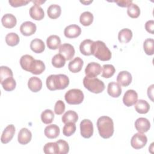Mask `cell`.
<instances>
[{"mask_svg":"<svg viewBox=\"0 0 154 154\" xmlns=\"http://www.w3.org/2000/svg\"><path fill=\"white\" fill-rule=\"evenodd\" d=\"M47 88L51 91L64 90L69 84V79L64 74L51 75L46 78Z\"/></svg>","mask_w":154,"mask_h":154,"instance_id":"obj_1","label":"cell"},{"mask_svg":"<svg viewBox=\"0 0 154 154\" xmlns=\"http://www.w3.org/2000/svg\"><path fill=\"white\" fill-rule=\"evenodd\" d=\"M97 127L100 137L104 139L110 138L114 134V122L108 116H101L97 120Z\"/></svg>","mask_w":154,"mask_h":154,"instance_id":"obj_2","label":"cell"},{"mask_svg":"<svg viewBox=\"0 0 154 154\" xmlns=\"http://www.w3.org/2000/svg\"><path fill=\"white\" fill-rule=\"evenodd\" d=\"M91 55L101 61H108L111 58V52L105 43L100 40L94 42L92 45Z\"/></svg>","mask_w":154,"mask_h":154,"instance_id":"obj_3","label":"cell"},{"mask_svg":"<svg viewBox=\"0 0 154 154\" xmlns=\"http://www.w3.org/2000/svg\"><path fill=\"white\" fill-rule=\"evenodd\" d=\"M83 85L88 91L96 94L102 93L105 89L103 82L97 78L85 76L83 79Z\"/></svg>","mask_w":154,"mask_h":154,"instance_id":"obj_4","label":"cell"},{"mask_svg":"<svg viewBox=\"0 0 154 154\" xmlns=\"http://www.w3.org/2000/svg\"><path fill=\"white\" fill-rule=\"evenodd\" d=\"M84 95L83 92L77 88L69 90L67 91L64 96L66 102L70 105H78L84 100Z\"/></svg>","mask_w":154,"mask_h":154,"instance_id":"obj_5","label":"cell"},{"mask_svg":"<svg viewBox=\"0 0 154 154\" xmlns=\"http://www.w3.org/2000/svg\"><path fill=\"white\" fill-rule=\"evenodd\" d=\"M147 142V137L143 133L135 134L131 140V146L135 149H140L144 147Z\"/></svg>","mask_w":154,"mask_h":154,"instance_id":"obj_6","label":"cell"},{"mask_svg":"<svg viewBox=\"0 0 154 154\" xmlns=\"http://www.w3.org/2000/svg\"><path fill=\"white\" fill-rule=\"evenodd\" d=\"M93 125L91 120L84 119L80 123L81 135L85 138H90L93 134Z\"/></svg>","mask_w":154,"mask_h":154,"instance_id":"obj_7","label":"cell"},{"mask_svg":"<svg viewBox=\"0 0 154 154\" xmlns=\"http://www.w3.org/2000/svg\"><path fill=\"white\" fill-rule=\"evenodd\" d=\"M102 70L101 66L96 62H91L87 64L85 69V73L87 77L95 78L100 74Z\"/></svg>","mask_w":154,"mask_h":154,"instance_id":"obj_8","label":"cell"},{"mask_svg":"<svg viewBox=\"0 0 154 154\" xmlns=\"http://www.w3.org/2000/svg\"><path fill=\"white\" fill-rule=\"evenodd\" d=\"M35 63V60L30 55H24L20 59V64L22 69L31 72Z\"/></svg>","mask_w":154,"mask_h":154,"instance_id":"obj_9","label":"cell"},{"mask_svg":"<svg viewBox=\"0 0 154 154\" xmlns=\"http://www.w3.org/2000/svg\"><path fill=\"white\" fill-rule=\"evenodd\" d=\"M59 54L63 55L66 60H70L75 55L74 47L69 43H64L59 48Z\"/></svg>","mask_w":154,"mask_h":154,"instance_id":"obj_10","label":"cell"},{"mask_svg":"<svg viewBox=\"0 0 154 154\" xmlns=\"http://www.w3.org/2000/svg\"><path fill=\"white\" fill-rule=\"evenodd\" d=\"M138 100V94L134 90H127L123 97V102L126 106H131Z\"/></svg>","mask_w":154,"mask_h":154,"instance_id":"obj_11","label":"cell"},{"mask_svg":"<svg viewBox=\"0 0 154 154\" xmlns=\"http://www.w3.org/2000/svg\"><path fill=\"white\" fill-rule=\"evenodd\" d=\"M37 29L35 23L30 21H26L22 23L20 26V31L25 36H30L34 34Z\"/></svg>","mask_w":154,"mask_h":154,"instance_id":"obj_12","label":"cell"},{"mask_svg":"<svg viewBox=\"0 0 154 154\" xmlns=\"http://www.w3.org/2000/svg\"><path fill=\"white\" fill-rule=\"evenodd\" d=\"M135 128L138 132L144 133L149 130L150 123L146 118L140 117L135 122Z\"/></svg>","mask_w":154,"mask_h":154,"instance_id":"obj_13","label":"cell"},{"mask_svg":"<svg viewBox=\"0 0 154 154\" xmlns=\"http://www.w3.org/2000/svg\"><path fill=\"white\" fill-rule=\"evenodd\" d=\"M15 127L13 125H8L3 131L1 141L3 144H7L9 143L13 138L15 134Z\"/></svg>","mask_w":154,"mask_h":154,"instance_id":"obj_14","label":"cell"},{"mask_svg":"<svg viewBox=\"0 0 154 154\" xmlns=\"http://www.w3.org/2000/svg\"><path fill=\"white\" fill-rule=\"evenodd\" d=\"M31 138L32 133L27 128H23L19 131L17 136V140L19 144L22 145L27 144L30 142Z\"/></svg>","mask_w":154,"mask_h":154,"instance_id":"obj_15","label":"cell"},{"mask_svg":"<svg viewBox=\"0 0 154 154\" xmlns=\"http://www.w3.org/2000/svg\"><path fill=\"white\" fill-rule=\"evenodd\" d=\"M132 77L131 74L128 71H122L119 73L117 76V83L123 87H127L131 83Z\"/></svg>","mask_w":154,"mask_h":154,"instance_id":"obj_16","label":"cell"},{"mask_svg":"<svg viewBox=\"0 0 154 154\" xmlns=\"http://www.w3.org/2000/svg\"><path fill=\"white\" fill-rule=\"evenodd\" d=\"M81 33V28L77 25H70L66 26L64 31V35L69 38L78 37Z\"/></svg>","mask_w":154,"mask_h":154,"instance_id":"obj_17","label":"cell"},{"mask_svg":"<svg viewBox=\"0 0 154 154\" xmlns=\"http://www.w3.org/2000/svg\"><path fill=\"white\" fill-rule=\"evenodd\" d=\"M60 128L55 124L47 126L45 128L44 133L45 136L49 139H54L60 135Z\"/></svg>","mask_w":154,"mask_h":154,"instance_id":"obj_18","label":"cell"},{"mask_svg":"<svg viewBox=\"0 0 154 154\" xmlns=\"http://www.w3.org/2000/svg\"><path fill=\"white\" fill-rule=\"evenodd\" d=\"M1 22L5 28H13L16 26L17 23V20L13 14L7 13L2 16L1 19Z\"/></svg>","mask_w":154,"mask_h":154,"instance_id":"obj_19","label":"cell"},{"mask_svg":"<svg viewBox=\"0 0 154 154\" xmlns=\"http://www.w3.org/2000/svg\"><path fill=\"white\" fill-rule=\"evenodd\" d=\"M107 92L111 97H119L122 94L121 85L117 82H111L108 85Z\"/></svg>","mask_w":154,"mask_h":154,"instance_id":"obj_20","label":"cell"},{"mask_svg":"<svg viewBox=\"0 0 154 154\" xmlns=\"http://www.w3.org/2000/svg\"><path fill=\"white\" fill-rule=\"evenodd\" d=\"M83 64V60L78 57L70 61L68 65V69L72 73H78L81 70Z\"/></svg>","mask_w":154,"mask_h":154,"instance_id":"obj_21","label":"cell"},{"mask_svg":"<svg viewBox=\"0 0 154 154\" xmlns=\"http://www.w3.org/2000/svg\"><path fill=\"white\" fill-rule=\"evenodd\" d=\"M28 87L31 91L34 93L38 92L42 88V80L36 76L31 77L28 80Z\"/></svg>","mask_w":154,"mask_h":154,"instance_id":"obj_22","label":"cell"},{"mask_svg":"<svg viewBox=\"0 0 154 154\" xmlns=\"http://www.w3.org/2000/svg\"><path fill=\"white\" fill-rule=\"evenodd\" d=\"M29 15L31 18L35 20H41L45 16V13L41 7L34 5L29 9Z\"/></svg>","mask_w":154,"mask_h":154,"instance_id":"obj_23","label":"cell"},{"mask_svg":"<svg viewBox=\"0 0 154 154\" xmlns=\"http://www.w3.org/2000/svg\"><path fill=\"white\" fill-rule=\"evenodd\" d=\"M93 41L90 39H85L83 40L79 45V50L82 54L86 56L91 55L92 45Z\"/></svg>","mask_w":154,"mask_h":154,"instance_id":"obj_24","label":"cell"},{"mask_svg":"<svg viewBox=\"0 0 154 154\" xmlns=\"http://www.w3.org/2000/svg\"><path fill=\"white\" fill-rule=\"evenodd\" d=\"M132 32L129 28L121 29L118 34L119 41L122 43H128L132 38Z\"/></svg>","mask_w":154,"mask_h":154,"instance_id":"obj_25","label":"cell"},{"mask_svg":"<svg viewBox=\"0 0 154 154\" xmlns=\"http://www.w3.org/2000/svg\"><path fill=\"white\" fill-rule=\"evenodd\" d=\"M46 45L49 49L55 50L61 46V39L57 35H51L49 36L46 40Z\"/></svg>","mask_w":154,"mask_h":154,"instance_id":"obj_26","label":"cell"},{"mask_svg":"<svg viewBox=\"0 0 154 154\" xmlns=\"http://www.w3.org/2000/svg\"><path fill=\"white\" fill-rule=\"evenodd\" d=\"M30 48L34 52L40 54L45 51V45L41 39L34 38L30 43Z\"/></svg>","mask_w":154,"mask_h":154,"instance_id":"obj_27","label":"cell"},{"mask_svg":"<svg viewBox=\"0 0 154 154\" xmlns=\"http://www.w3.org/2000/svg\"><path fill=\"white\" fill-rule=\"evenodd\" d=\"M48 16L52 19H55L60 17L61 13V7L57 4H51L47 10Z\"/></svg>","mask_w":154,"mask_h":154,"instance_id":"obj_28","label":"cell"},{"mask_svg":"<svg viewBox=\"0 0 154 154\" xmlns=\"http://www.w3.org/2000/svg\"><path fill=\"white\" fill-rule=\"evenodd\" d=\"M135 109L138 113L146 114L150 109V105L146 100L140 99L135 103Z\"/></svg>","mask_w":154,"mask_h":154,"instance_id":"obj_29","label":"cell"},{"mask_svg":"<svg viewBox=\"0 0 154 154\" xmlns=\"http://www.w3.org/2000/svg\"><path fill=\"white\" fill-rule=\"evenodd\" d=\"M62 122L64 124H66L69 122L76 123L78 120V114L72 110H69L66 111L61 118Z\"/></svg>","mask_w":154,"mask_h":154,"instance_id":"obj_30","label":"cell"},{"mask_svg":"<svg viewBox=\"0 0 154 154\" xmlns=\"http://www.w3.org/2000/svg\"><path fill=\"white\" fill-rule=\"evenodd\" d=\"M93 15L90 11H84L83 12L79 17L80 23L85 26L90 25L93 21Z\"/></svg>","mask_w":154,"mask_h":154,"instance_id":"obj_31","label":"cell"},{"mask_svg":"<svg viewBox=\"0 0 154 154\" xmlns=\"http://www.w3.org/2000/svg\"><path fill=\"white\" fill-rule=\"evenodd\" d=\"M43 151L46 154H59L58 146L56 142L48 143L44 146Z\"/></svg>","mask_w":154,"mask_h":154,"instance_id":"obj_32","label":"cell"},{"mask_svg":"<svg viewBox=\"0 0 154 154\" xmlns=\"http://www.w3.org/2000/svg\"><path fill=\"white\" fill-rule=\"evenodd\" d=\"M19 41V37L15 32H10L5 36V42L10 46H14L17 45Z\"/></svg>","mask_w":154,"mask_h":154,"instance_id":"obj_33","label":"cell"},{"mask_svg":"<svg viewBox=\"0 0 154 154\" xmlns=\"http://www.w3.org/2000/svg\"><path fill=\"white\" fill-rule=\"evenodd\" d=\"M1 84L4 90L7 91H13L16 88V81L13 77L8 78L4 79L3 81L1 82Z\"/></svg>","mask_w":154,"mask_h":154,"instance_id":"obj_34","label":"cell"},{"mask_svg":"<svg viewBox=\"0 0 154 154\" xmlns=\"http://www.w3.org/2000/svg\"><path fill=\"white\" fill-rule=\"evenodd\" d=\"M54 119V114L51 109H45L41 114V120L45 124L48 125L52 122Z\"/></svg>","mask_w":154,"mask_h":154,"instance_id":"obj_35","label":"cell"},{"mask_svg":"<svg viewBox=\"0 0 154 154\" xmlns=\"http://www.w3.org/2000/svg\"><path fill=\"white\" fill-rule=\"evenodd\" d=\"M144 52L148 55H152L154 54V40L153 38H147L143 43Z\"/></svg>","mask_w":154,"mask_h":154,"instance_id":"obj_36","label":"cell"},{"mask_svg":"<svg viewBox=\"0 0 154 154\" xmlns=\"http://www.w3.org/2000/svg\"><path fill=\"white\" fill-rule=\"evenodd\" d=\"M116 72V69L112 64H104L102 66V76L105 78L112 77Z\"/></svg>","mask_w":154,"mask_h":154,"instance_id":"obj_37","label":"cell"},{"mask_svg":"<svg viewBox=\"0 0 154 154\" xmlns=\"http://www.w3.org/2000/svg\"><path fill=\"white\" fill-rule=\"evenodd\" d=\"M66 63V59L60 54L55 55L52 58V64L56 68L63 67Z\"/></svg>","mask_w":154,"mask_h":154,"instance_id":"obj_38","label":"cell"},{"mask_svg":"<svg viewBox=\"0 0 154 154\" xmlns=\"http://www.w3.org/2000/svg\"><path fill=\"white\" fill-rule=\"evenodd\" d=\"M127 13L131 18H137L140 14V9L135 4H131L128 7Z\"/></svg>","mask_w":154,"mask_h":154,"instance_id":"obj_39","label":"cell"},{"mask_svg":"<svg viewBox=\"0 0 154 154\" xmlns=\"http://www.w3.org/2000/svg\"><path fill=\"white\" fill-rule=\"evenodd\" d=\"M76 129V127L75 123H67L65 124L63 128V134L66 137H70L75 132Z\"/></svg>","mask_w":154,"mask_h":154,"instance_id":"obj_40","label":"cell"},{"mask_svg":"<svg viewBox=\"0 0 154 154\" xmlns=\"http://www.w3.org/2000/svg\"><path fill=\"white\" fill-rule=\"evenodd\" d=\"M45 70V65L44 63L40 60H35V63L31 71V73L34 75H40Z\"/></svg>","mask_w":154,"mask_h":154,"instance_id":"obj_41","label":"cell"},{"mask_svg":"<svg viewBox=\"0 0 154 154\" xmlns=\"http://www.w3.org/2000/svg\"><path fill=\"white\" fill-rule=\"evenodd\" d=\"M13 76L12 70L7 66H2L0 67V81L1 82L8 78Z\"/></svg>","mask_w":154,"mask_h":154,"instance_id":"obj_42","label":"cell"},{"mask_svg":"<svg viewBox=\"0 0 154 154\" xmlns=\"http://www.w3.org/2000/svg\"><path fill=\"white\" fill-rule=\"evenodd\" d=\"M58 146L59 154H66L69 151V146L67 141L63 140H59L56 141Z\"/></svg>","mask_w":154,"mask_h":154,"instance_id":"obj_43","label":"cell"},{"mask_svg":"<svg viewBox=\"0 0 154 154\" xmlns=\"http://www.w3.org/2000/svg\"><path fill=\"white\" fill-rule=\"evenodd\" d=\"M65 104L61 100L56 102L54 106V112L57 115L62 114L65 111Z\"/></svg>","mask_w":154,"mask_h":154,"instance_id":"obj_44","label":"cell"},{"mask_svg":"<svg viewBox=\"0 0 154 154\" xmlns=\"http://www.w3.org/2000/svg\"><path fill=\"white\" fill-rule=\"evenodd\" d=\"M10 5L13 7H18L28 4L29 1L25 0H10L8 1Z\"/></svg>","mask_w":154,"mask_h":154,"instance_id":"obj_45","label":"cell"},{"mask_svg":"<svg viewBox=\"0 0 154 154\" xmlns=\"http://www.w3.org/2000/svg\"><path fill=\"white\" fill-rule=\"evenodd\" d=\"M145 28L148 32L153 34L154 33V21L153 20L147 21L145 23Z\"/></svg>","mask_w":154,"mask_h":154,"instance_id":"obj_46","label":"cell"},{"mask_svg":"<svg viewBox=\"0 0 154 154\" xmlns=\"http://www.w3.org/2000/svg\"><path fill=\"white\" fill-rule=\"evenodd\" d=\"M114 2H116L118 6L121 7H128L132 3V0H119Z\"/></svg>","mask_w":154,"mask_h":154,"instance_id":"obj_47","label":"cell"},{"mask_svg":"<svg viewBox=\"0 0 154 154\" xmlns=\"http://www.w3.org/2000/svg\"><path fill=\"white\" fill-rule=\"evenodd\" d=\"M153 84H152L149 87V88H147V96L149 97V98L153 102Z\"/></svg>","mask_w":154,"mask_h":154,"instance_id":"obj_48","label":"cell"},{"mask_svg":"<svg viewBox=\"0 0 154 154\" xmlns=\"http://www.w3.org/2000/svg\"><path fill=\"white\" fill-rule=\"evenodd\" d=\"M32 2L34 4H35V5H38V6H39V5H41L42 4H43L44 2H45V1H32Z\"/></svg>","mask_w":154,"mask_h":154,"instance_id":"obj_49","label":"cell"},{"mask_svg":"<svg viewBox=\"0 0 154 154\" xmlns=\"http://www.w3.org/2000/svg\"><path fill=\"white\" fill-rule=\"evenodd\" d=\"M82 4H85V5H88V4H90V3H91L93 1H80Z\"/></svg>","mask_w":154,"mask_h":154,"instance_id":"obj_50","label":"cell"}]
</instances>
